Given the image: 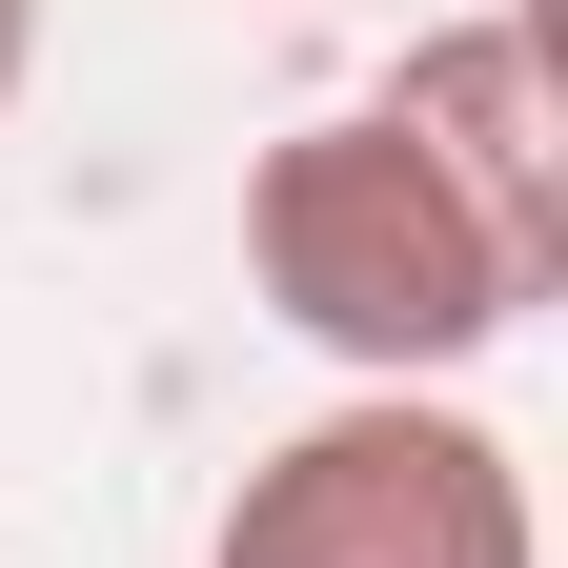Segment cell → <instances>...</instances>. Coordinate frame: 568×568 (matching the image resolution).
<instances>
[{
  "mask_svg": "<svg viewBox=\"0 0 568 568\" xmlns=\"http://www.w3.org/2000/svg\"><path fill=\"white\" fill-rule=\"evenodd\" d=\"M244 284L325 345L345 386H447L467 345H508L548 305V264L426 163L386 102H325L244 163Z\"/></svg>",
  "mask_w": 568,
  "mask_h": 568,
  "instance_id": "obj_1",
  "label": "cell"
},
{
  "mask_svg": "<svg viewBox=\"0 0 568 568\" xmlns=\"http://www.w3.org/2000/svg\"><path fill=\"white\" fill-rule=\"evenodd\" d=\"M426 163H447L487 224H508L548 284H568V102H548V21L528 0H487V21H447V41H406L386 82H366Z\"/></svg>",
  "mask_w": 568,
  "mask_h": 568,
  "instance_id": "obj_3",
  "label": "cell"
},
{
  "mask_svg": "<svg viewBox=\"0 0 568 568\" xmlns=\"http://www.w3.org/2000/svg\"><path fill=\"white\" fill-rule=\"evenodd\" d=\"M203 568H548L508 426H467L447 386H345L224 487Z\"/></svg>",
  "mask_w": 568,
  "mask_h": 568,
  "instance_id": "obj_2",
  "label": "cell"
},
{
  "mask_svg": "<svg viewBox=\"0 0 568 568\" xmlns=\"http://www.w3.org/2000/svg\"><path fill=\"white\" fill-rule=\"evenodd\" d=\"M21 61H41V0H0V102H21Z\"/></svg>",
  "mask_w": 568,
  "mask_h": 568,
  "instance_id": "obj_4",
  "label": "cell"
}]
</instances>
